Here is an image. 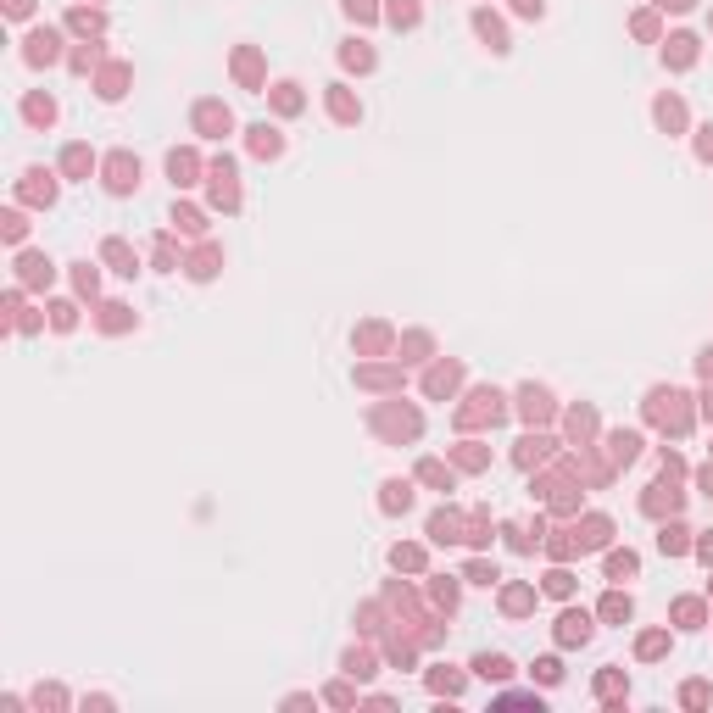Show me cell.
Listing matches in <instances>:
<instances>
[{
  "instance_id": "2",
  "label": "cell",
  "mask_w": 713,
  "mask_h": 713,
  "mask_svg": "<svg viewBox=\"0 0 713 713\" xmlns=\"http://www.w3.org/2000/svg\"><path fill=\"white\" fill-rule=\"evenodd\" d=\"M474 668H479V675H485V680H501V675H508V658H479Z\"/></svg>"
},
{
  "instance_id": "3",
  "label": "cell",
  "mask_w": 713,
  "mask_h": 713,
  "mask_svg": "<svg viewBox=\"0 0 713 713\" xmlns=\"http://www.w3.org/2000/svg\"><path fill=\"white\" fill-rule=\"evenodd\" d=\"M28 45H34V51H28L34 62H45V56H51V45H56V39H51V34H34V39H28Z\"/></svg>"
},
{
  "instance_id": "1",
  "label": "cell",
  "mask_w": 713,
  "mask_h": 713,
  "mask_svg": "<svg viewBox=\"0 0 713 713\" xmlns=\"http://www.w3.org/2000/svg\"><path fill=\"white\" fill-rule=\"evenodd\" d=\"M585 636H591V618H585V613H568V618H563V641H585Z\"/></svg>"
}]
</instances>
